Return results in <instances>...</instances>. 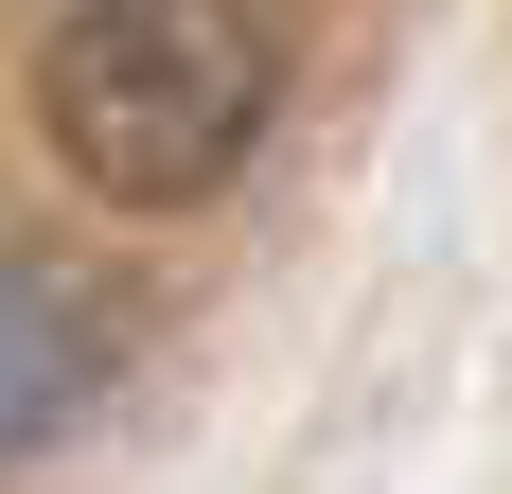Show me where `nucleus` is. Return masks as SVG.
<instances>
[{
	"mask_svg": "<svg viewBox=\"0 0 512 494\" xmlns=\"http://www.w3.org/2000/svg\"><path fill=\"white\" fill-rule=\"evenodd\" d=\"M36 124L106 212H195L283 124V36L265 0H71L36 36Z\"/></svg>",
	"mask_w": 512,
	"mask_h": 494,
	"instance_id": "nucleus-1",
	"label": "nucleus"
},
{
	"mask_svg": "<svg viewBox=\"0 0 512 494\" xmlns=\"http://www.w3.org/2000/svg\"><path fill=\"white\" fill-rule=\"evenodd\" d=\"M124 371V300L53 247H0V459H36L89 424V389Z\"/></svg>",
	"mask_w": 512,
	"mask_h": 494,
	"instance_id": "nucleus-2",
	"label": "nucleus"
}]
</instances>
